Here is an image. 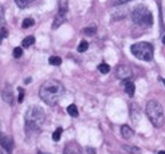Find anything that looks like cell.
Wrapping results in <instances>:
<instances>
[{
    "instance_id": "6da1fadb",
    "label": "cell",
    "mask_w": 165,
    "mask_h": 154,
    "mask_svg": "<svg viewBox=\"0 0 165 154\" xmlns=\"http://www.w3.org/2000/svg\"><path fill=\"white\" fill-rule=\"evenodd\" d=\"M65 94V86L59 81L55 79H48L40 86L39 89V96L44 103H47L48 106H54L60 96Z\"/></svg>"
},
{
    "instance_id": "7a4b0ae2",
    "label": "cell",
    "mask_w": 165,
    "mask_h": 154,
    "mask_svg": "<svg viewBox=\"0 0 165 154\" xmlns=\"http://www.w3.org/2000/svg\"><path fill=\"white\" fill-rule=\"evenodd\" d=\"M24 121H26V130L27 133H38L40 130V127L46 121V114L44 110L39 106H31L28 107L24 115Z\"/></svg>"
},
{
    "instance_id": "3957f363",
    "label": "cell",
    "mask_w": 165,
    "mask_h": 154,
    "mask_svg": "<svg viewBox=\"0 0 165 154\" xmlns=\"http://www.w3.org/2000/svg\"><path fill=\"white\" fill-rule=\"evenodd\" d=\"M146 115L154 127H161L165 122L164 109L156 99H150L146 103Z\"/></svg>"
},
{
    "instance_id": "277c9868",
    "label": "cell",
    "mask_w": 165,
    "mask_h": 154,
    "mask_svg": "<svg viewBox=\"0 0 165 154\" xmlns=\"http://www.w3.org/2000/svg\"><path fill=\"white\" fill-rule=\"evenodd\" d=\"M132 16V20H133V23L138 24V26H144V27H149L153 24V15H152V12L148 7L145 5H138L132 11L130 14Z\"/></svg>"
},
{
    "instance_id": "5b68a950",
    "label": "cell",
    "mask_w": 165,
    "mask_h": 154,
    "mask_svg": "<svg viewBox=\"0 0 165 154\" xmlns=\"http://www.w3.org/2000/svg\"><path fill=\"white\" fill-rule=\"evenodd\" d=\"M132 54L140 60H145V62H150L153 59V46L148 42H140L136 43L130 47Z\"/></svg>"
},
{
    "instance_id": "8992f818",
    "label": "cell",
    "mask_w": 165,
    "mask_h": 154,
    "mask_svg": "<svg viewBox=\"0 0 165 154\" xmlns=\"http://www.w3.org/2000/svg\"><path fill=\"white\" fill-rule=\"evenodd\" d=\"M67 9H69V0H59V12H58V15H56V19L52 23V28L54 30L66 22Z\"/></svg>"
},
{
    "instance_id": "52a82bcc",
    "label": "cell",
    "mask_w": 165,
    "mask_h": 154,
    "mask_svg": "<svg viewBox=\"0 0 165 154\" xmlns=\"http://www.w3.org/2000/svg\"><path fill=\"white\" fill-rule=\"evenodd\" d=\"M115 77L121 81H130V78L133 77V71L128 66H118L115 70Z\"/></svg>"
},
{
    "instance_id": "ba28073f",
    "label": "cell",
    "mask_w": 165,
    "mask_h": 154,
    "mask_svg": "<svg viewBox=\"0 0 165 154\" xmlns=\"http://www.w3.org/2000/svg\"><path fill=\"white\" fill-rule=\"evenodd\" d=\"M63 154H83L82 147L79 146L77 142H70L67 143L65 149H63Z\"/></svg>"
},
{
    "instance_id": "9c48e42d",
    "label": "cell",
    "mask_w": 165,
    "mask_h": 154,
    "mask_svg": "<svg viewBox=\"0 0 165 154\" xmlns=\"http://www.w3.org/2000/svg\"><path fill=\"white\" fill-rule=\"evenodd\" d=\"M0 145L3 149L7 150V153H11L12 149H14V139H12V137H8V135H1Z\"/></svg>"
},
{
    "instance_id": "30bf717a",
    "label": "cell",
    "mask_w": 165,
    "mask_h": 154,
    "mask_svg": "<svg viewBox=\"0 0 165 154\" xmlns=\"http://www.w3.org/2000/svg\"><path fill=\"white\" fill-rule=\"evenodd\" d=\"M133 134H134V131L130 126H128V125H122L121 126V135L125 139H130L133 137Z\"/></svg>"
},
{
    "instance_id": "8fae6325",
    "label": "cell",
    "mask_w": 165,
    "mask_h": 154,
    "mask_svg": "<svg viewBox=\"0 0 165 154\" xmlns=\"http://www.w3.org/2000/svg\"><path fill=\"white\" fill-rule=\"evenodd\" d=\"M1 96H3V99L5 100L7 103H12V100H14V92H12V90L8 89V87L1 91Z\"/></svg>"
},
{
    "instance_id": "7c38bea8",
    "label": "cell",
    "mask_w": 165,
    "mask_h": 154,
    "mask_svg": "<svg viewBox=\"0 0 165 154\" xmlns=\"http://www.w3.org/2000/svg\"><path fill=\"white\" fill-rule=\"evenodd\" d=\"M125 92L129 96H133L136 92V86L132 81H125Z\"/></svg>"
},
{
    "instance_id": "4fadbf2b",
    "label": "cell",
    "mask_w": 165,
    "mask_h": 154,
    "mask_svg": "<svg viewBox=\"0 0 165 154\" xmlns=\"http://www.w3.org/2000/svg\"><path fill=\"white\" fill-rule=\"evenodd\" d=\"M122 149L125 151H128L129 154H141V149L140 147H136V146H129V145H124Z\"/></svg>"
},
{
    "instance_id": "5bb4252c",
    "label": "cell",
    "mask_w": 165,
    "mask_h": 154,
    "mask_svg": "<svg viewBox=\"0 0 165 154\" xmlns=\"http://www.w3.org/2000/svg\"><path fill=\"white\" fill-rule=\"evenodd\" d=\"M34 43H35V38H34V36H26V38L23 39V42H22V47L27 48V47L32 46Z\"/></svg>"
},
{
    "instance_id": "9a60e30c",
    "label": "cell",
    "mask_w": 165,
    "mask_h": 154,
    "mask_svg": "<svg viewBox=\"0 0 165 154\" xmlns=\"http://www.w3.org/2000/svg\"><path fill=\"white\" fill-rule=\"evenodd\" d=\"M34 1H35V0H15L16 5L19 8H27L28 5H31Z\"/></svg>"
},
{
    "instance_id": "2e32d148",
    "label": "cell",
    "mask_w": 165,
    "mask_h": 154,
    "mask_svg": "<svg viewBox=\"0 0 165 154\" xmlns=\"http://www.w3.org/2000/svg\"><path fill=\"white\" fill-rule=\"evenodd\" d=\"M66 111H67V114H70L71 117H78V109H77V106L75 104H70V106H67V109H66Z\"/></svg>"
},
{
    "instance_id": "e0dca14e",
    "label": "cell",
    "mask_w": 165,
    "mask_h": 154,
    "mask_svg": "<svg viewBox=\"0 0 165 154\" xmlns=\"http://www.w3.org/2000/svg\"><path fill=\"white\" fill-rule=\"evenodd\" d=\"M35 24V20L32 19V18H26V19L22 22V27L23 28H30V27H32Z\"/></svg>"
},
{
    "instance_id": "ac0fdd59",
    "label": "cell",
    "mask_w": 165,
    "mask_h": 154,
    "mask_svg": "<svg viewBox=\"0 0 165 154\" xmlns=\"http://www.w3.org/2000/svg\"><path fill=\"white\" fill-rule=\"evenodd\" d=\"M48 63L51 66H59L62 63V59L59 58V56H51V58L48 59Z\"/></svg>"
},
{
    "instance_id": "d6986e66",
    "label": "cell",
    "mask_w": 165,
    "mask_h": 154,
    "mask_svg": "<svg viewBox=\"0 0 165 154\" xmlns=\"http://www.w3.org/2000/svg\"><path fill=\"white\" fill-rule=\"evenodd\" d=\"M98 70H99V73H102V74H107L110 71V66L106 64V63H101V64L98 66Z\"/></svg>"
},
{
    "instance_id": "ffe728a7",
    "label": "cell",
    "mask_w": 165,
    "mask_h": 154,
    "mask_svg": "<svg viewBox=\"0 0 165 154\" xmlns=\"http://www.w3.org/2000/svg\"><path fill=\"white\" fill-rule=\"evenodd\" d=\"M62 131H63L62 127H58V129L52 133V139H54V141H59V139H60V135H62Z\"/></svg>"
},
{
    "instance_id": "44dd1931",
    "label": "cell",
    "mask_w": 165,
    "mask_h": 154,
    "mask_svg": "<svg viewBox=\"0 0 165 154\" xmlns=\"http://www.w3.org/2000/svg\"><path fill=\"white\" fill-rule=\"evenodd\" d=\"M83 32H85L86 35H89V36H90V35H94L95 32H97V27H95V26H90V27L85 28V30H83Z\"/></svg>"
},
{
    "instance_id": "7402d4cb",
    "label": "cell",
    "mask_w": 165,
    "mask_h": 154,
    "mask_svg": "<svg viewBox=\"0 0 165 154\" xmlns=\"http://www.w3.org/2000/svg\"><path fill=\"white\" fill-rule=\"evenodd\" d=\"M87 47H89V43H87L86 40H82L81 44L78 46V51H79V52H85V51L87 50Z\"/></svg>"
},
{
    "instance_id": "603a6c76",
    "label": "cell",
    "mask_w": 165,
    "mask_h": 154,
    "mask_svg": "<svg viewBox=\"0 0 165 154\" xmlns=\"http://www.w3.org/2000/svg\"><path fill=\"white\" fill-rule=\"evenodd\" d=\"M23 55V48L22 47H15L14 48V58H20Z\"/></svg>"
},
{
    "instance_id": "cb8c5ba5",
    "label": "cell",
    "mask_w": 165,
    "mask_h": 154,
    "mask_svg": "<svg viewBox=\"0 0 165 154\" xmlns=\"http://www.w3.org/2000/svg\"><path fill=\"white\" fill-rule=\"evenodd\" d=\"M18 91H19V98H18V102L22 103L24 99V95H26V91H24L23 87H18Z\"/></svg>"
},
{
    "instance_id": "d4e9b609",
    "label": "cell",
    "mask_w": 165,
    "mask_h": 154,
    "mask_svg": "<svg viewBox=\"0 0 165 154\" xmlns=\"http://www.w3.org/2000/svg\"><path fill=\"white\" fill-rule=\"evenodd\" d=\"M4 22H5V19H4V8L0 4V26H4Z\"/></svg>"
},
{
    "instance_id": "484cf974",
    "label": "cell",
    "mask_w": 165,
    "mask_h": 154,
    "mask_svg": "<svg viewBox=\"0 0 165 154\" xmlns=\"http://www.w3.org/2000/svg\"><path fill=\"white\" fill-rule=\"evenodd\" d=\"M8 36V31L7 28H0V39H5Z\"/></svg>"
},
{
    "instance_id": "4316f807",
    "label": "cell",
    "mask_w": 165,
    "mask_h": 154,
    "mask_svg": "<svg viewBox=\"0 0 165 154\" xmlns=\"http://www.w3.org/2000/svg\"><path fill=\"white\" fill-rule=\"evenodd\" d=\"M132 0H115L114 1V5H120V4H125V3H129Z\"/></svg>"
},
{
    "instance_id": "83f0119b",
    "label": "cell",
    "mask_w": 165,
    "mask_h": 154,
    "mask_svg": "<svg viewBox=\"0 0 165 154\" xmlns=\"http://www.w3.org/2000/svg\"><path fill=\"white\" fill-rule=\"evenodd\" d=\"M86 151L87 154H95V149H93V147H87Z\"/></svg>"
},
{
    "instance_id": "f1b7e54d",
    "label": "cell",
    "mask_w": 165,
    "mask_h": 154,
    "mask_svg": "<svg viewBox=\"0 0 165 154\" xmlns=\"http://www.w3.org/2000/svg\"><path fill=\"white\" fill-rule=\"evenodd\" d=\"M26 83H31V78H27V79H26Z\"/></svg>"
},
{
    "instance_id": "f546056e",
    "label": "cell",
    "mask_w": 165,
    "mask_h": 154,
    "mask_svg": "<svg viewBox=\"0 0 165 154\" xmlns=\"http://www.w3.org/2000/svg\"><path fill=\"white\" fill-rule=\"evenodd\" d=\"M158 154H165V150H161V151H158Z\"/></svg>"
},
{
    "instance_id": "4dcf8cb0",
    "label": "cell",
    "mask_w": 165,
    "mask_h": 154,
    "mask_svg": "<svg viewBox=\"0 0 165 154\" xmlns=\"http://www.w3.org/2000/svg\"><path fill=\"white\" fill-rule=\"evenodd\" d=\"M162 43H164V44H165V35H164V36H162Z\"/></svg>"
},
{
    "instance_id": "1f68e13d",
    "label": "cell",
    "mask_w": 165,
    "mask_h": 154,
    "mask_svg": "<svg viewBox=\"0 0 165 154\" xmlns=\"http://www.w3.org/2000/svg\"><path fill=\"white\" fill-rule=\"evenodd\" d=\"M38 154H48V153H43V151H39Z\"/></svg>"
},
{
    "instance_id": "d6a6232c",
    "label": "cell",
    "mask_w": 165,
    "mask_h": 154,
    "mask_svg": "<svg viewBox=\"0 0 165 154\" xmlns=\"http://www.w3.org/2000/svg\"><path fill=\"white\" fill-rule=\"evenodd\" d=\"M162 82H164V85H165V79H162Z\"/></svg>"
}]
</instances>
